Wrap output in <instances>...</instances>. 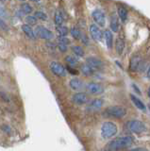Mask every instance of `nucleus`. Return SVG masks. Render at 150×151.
Listing matches in <instances>:
<instances>
[{
    "instance_id": "f257e3e1",
    "label": "nucleus",
    "mask_w": 150,
    "mask_h": 151,
    "mask_svg": "<svg viewBox=\"0 0 150 151\" xmlns=\"http://www.w3.org/2000/svg\"><path fill=\"white\" fill-rule=\"evenodd\" d=\"M133 143V138L130 136H123L111 141L106 146V151H118L130 146Z\"/></svg>"
},
{
    "instance_id": "f03ea898",
    "label": "nucleus",
    "mask_w": 150,
    "mask_h": 151,
    "mask_svg": "<svg viewBox=\"0 0 150 151\" xmlns=\"http://www.w3.org/2000/svg\"><path fill=\"white\" fill-rule=\"evenodd\" d=\"M117 126L112 122H104L101 127V135L103 138L109 139L117 133Z\"/></svg>"
},
{
    "instance_id": "7ed1b4c3",
    "label": "nucleus",
    "mask_w": 150,
    "mask_h": 151,
    "mask_svg": "<svg viewBox=\"0 0 150 151\" xmlns=\"http://www.w3.org/2000/svg\"><path fill=\"white\" fill-rule=\"evenodd\" d=\"M105 113L111 118H123L126 114V109L123 106H111L105 110Z\"/></svg>"
},
{
    "instance_id": "20e7f679",
    "label": "nucleus",
    "mask_w": 150,
    "mask_h": 151,
    "mask_svg": "<svg viewBox=\"0 0 150 151\" xmlns=\"http://www.w3.org/2000/svg\"><path fill=\"white\" fill-rule=\"evenodd\" d=\"M128 127L131 132H133V133H136V134L143 133V132L146 129L145 125L143 122H141L139 120H132V121L128 122Z\"/></svg>"
},
{
    "instance_id": "39448f33",
    "label": "nucleus",
    "mask_w": 150,
    "mask_h": 151,
    "mask_svg": "<svg viewBox=\"0 0 150 151\" xmlns=\"http://www.w3.org/2000/svg\"><path fill=\"white\" fill-rule=\"evenodd\" d=\"M36 37H39L44 40H51L54 37L52 31H50L48 28H46L43 26H38L35 29Z\"/></svg>"
},
{
    "instance_id": "423d86ee",
    "label": "nucleus",
    "mask_w": 150,
    "mask_h": 151,
    "mask_svg": "<svg viewBox=\"0 0 150 151\" xmlns=\"http://www.w3.org/2000/svg\"><path fill=\"white\" fill-rule=\"evenodd\" d=\"M49 68L51 72L57 77H65L66 76V70L62 64L57 63V61H52L49 65Z\"/></svg>"
},
{
    "instance_id": "0eeeda50",
    "label": "nucleus",
    "mask_w": 150,
    "mask_h": 151,
    "mask_svg": "<svg viewBox=\"0 0 150 151\" xmlns=\"http://www.w3.org/2000/svg\"><path fill=\"white\" fill-rule=\"evenodd\" d=\"M92 16L97 25H99L100 27L105 26V22H106L105 15L100 9H95V11L92 12Z\"/></svg>"
},
{
    "instance_id": "6e6552de",
    "label": "nucleus",
    "mask_w": 150,
    "mask_h": 151,
    "mask_svg": "<svg viewBox=\"0 0 150 151\" xmlns=\"http://www.w3.org/2000/svg\"><path fill=\"white\" fill-rule=\"evenodd\" d=\"M87 90L88 92L91 94H101L104 92V89H103L102 85L99 83H95V82H90L87 85Z\"/></svg>"
},
{
    "instance_id": "1a4fd4ad",
    "label": "nucleus",
    "mask_w": 150,
    "mask_h": 151,
    "mask_svg": "<svg viewBox=\"0 0 150 151\" xmlns=\"http://www.w3.org/2000/svg\"><path fill=\"white\" fill-rule=\"evenodd\" d=\"M86 64L90 66L92 69H101L103 67V63L100 59L95 58V57H89L86 60Z\"/></svg>"
},
{
    "instance_id": "9d476101",
    "label": "nucleus",
    "mask_w": 150,
    "mask_h": 151,
    "mask_svg": "<svg viewBox=\"0 0 150 151\" xmlns=\"http://www.w3.org/2000/svg\"><path fill=\"white\" fill-rule=\"evenodd\" d=\"M90 33L92 38L95 41H101L103 38V33L101 31V29L99 28V27L93 24V25L90 26Z\"/></svg>"
},
{
    "instance_id": "9b49d317",
    "label": "nucleus",
    "mask_w": 150,
    "mask_h": 151,
    "mask_svg": "<svg viewBox=\"0 0 150 151\" xmlns=\"http://www.w3.org/2000/svg\"><path fill=\"white\" fill-rule=\"evenodd\" d=\"M72 101L77 105H83L88 102V96L84 93H77L72 96Z\"/></svg>"
},
{
    "instance_id": "f8f14e48",
    "label": "nucleus",
    "mask_w": 150,
    "mask_h": 151,
    "mask_svg": "<svg viewBox=\"0 0 150 151\" xmlns=\"http://www.w3.org/2000/svg\"><path fill=\"white\" fill-rule=\"evenodd\" d=\"M141 63H142V60L139 56H134L131 58L130 60V63H129V69L132 71V72H135L137 71L140 67H141Z\"/></svg>"
},
{
    "instance_id": "ddd939ff",
    "label": "nucleus",
    "mask_w": 150,
    "mask_h": 151,
    "mask_svg": "<svg viewBox=\"0 0 150 151\" xmlns=\"http://www.w3.org/2000/svg\"><path fill=\"white\" fill-rule=\"evenodd\" d=\"M69 86L71 87V89L74 90V91H78V90H81L83 88V82L81 79L75 78L70 80Z\"/></svg>"
},
{
    "instance_id": "4468645a",
    "label": "nucleus",
    "mask_w": 150,
    "mask_h": 151,
    "mask_svg": "<svg viewBox=\"0 0 150 151\" xmlns=\"http://www.w3.org/2000/svg\"><path fill=\"white\" fill-rule=\"evenodd\" d=\"M21 28H22L23 32H24L25 34L29 38V39H32V40H35L36 39L35 31L32 29L30 26H29L27 24H26V25H22Z\"/></svg>"
},
{
    "instance_id": "2eb2a0df",
    "label": "nucleus",
    "mask_w": 150,
    "mask_h": 151,
    "mask_svg": "<svg viewBox=\"0 0 150 151\" xmlns=\"http://www.w3.org/2000/svg\"><path fill=\"white\" fill-rule=\"evenodd\" d=\"M104 37L108 48L111 49L112 47V45H113V34H112V32L110 29H107L104 32Z\"/></svg>"
},
{
    "instance_id": "dca6fc26",
    "label": "nucleus",
    "mask_w": 150,
    "mask_h": 151,
    "mask_svg": "<svg viewBox=\"0 0 150 151\" xmlns=\"http://www.w3.org/2000/svg\"><path fill=\"white\" fill-rule=\"evenodd\" d=\"M115 49H116V52L119 55H121L122 53H123V51L125 49V41H124L123 38L118 37L116 39V42H115Z\"/></svg>"
},
{
    "instance_id": "f3484780",
    "label": "nucleus",
    "mask_w": 150,
    "mask_h": 151,
    "mask_svg": "<svg viewBox=\"0 0 150 151\" xmlns=\"http://www.w3.org/2000/svg\"><path fill=\"white\" fill-rule=\"evenodd\" d=\"M130 99H131V101L133 102V104L135 105L136 108H138L139 110H141V111H145V105L143 103V101L140 100L137 96H135L134 94L131 93L130 94Z\"/></svg>"
},
{
    "instance_id": "a211bd4d",
    "label": "nucleus",
    "mask_w": 150,
    "mask_h": 151,
    "mask_svg": "<svg viewBox=\"0 0 150 151\" xmlns=\"http://www.w3.org/2000/svg\"><path fill=\"white\" fill-rule=\"evenodd\" d=\"M110 27L113 32H117L119 29V24H118V19L115 14H112L111 16V23H110Z\"/></svg>"
},
{
    "instance_id": "6ab92c4d",
    "label": "nucleus",
    "mask_w": 150,
    "mask_h": 151,
    "mask_svg": "<svg viewBox=\"0 0 150 151\" xmlns=\"http://www.w3.org/2000/svg\"><path fill=\"white\" fill-rule=\"evenodd\" d=\"M54 20H55V24L57 27H60L62 25L63 23V15L60 11H57L55 13V17H54Z\"/></svg>"
},
{
    "instance_id": "aec40b11",
    "label": "nucleus",
    "mask_w": 150,
    "mask_h": 151,
    "mask_svg": "<svg viewBox=\"0 0 150 151\" xmlns=\"http://www.w3.org/2000/svg\"><path fill=\"white\" fill-rule=\"evenodd\" d=\"M103 100L100 98H96V99H93V100L90 103V108L93 109V110H98L103 106Z\"/></svg>"
},
{
    "instance_id": "412c9836",
    "label": "nucleus",
    "mask_w": 150,
    "mask_h": 151,
    "mask_svg": "<svg viewBox=\"0 0 150 151\" xmlns=\"http://www.w3.org/2000/svg\"><path fill=\"white\" fill-rule=\"evenodd\" d=\"M118 16L122 22H126L128 19V11L125 8H118Z\"/></svg>"
},
{
    "instance_id": "4be33fe9",
    "label": "nucleus",
    "mask_w": 150,
    "mask_h": 151,
    "mask_svg": "<svg viewBox=\"0 0 150 151\" xmlns=\"http://www.w3.org/2000/svg\"><path fill=\"white\" fill-rule=\"evenodd\" d=\"M81 72L86 76V77H90V76H92L93 74V72H95V70L92 69L90 66H88L87 64L85 65H82L81 66Z\"/></svg>"
},
{
    "instance_id": "5701e85b",
    "label": "nucleus",
    "mask_w": 150,
    "mask_h": 151,
    "mask_svg": "<svg viewBox=\"0 0 150 151\" xmlns=\"http://www.w3.org/2000/svg\"><path fill=\"white\" fill-rule=\"evenodd\" d=\"M70 33H71V35H72V37L74 38V39L79 40L82 37L81 36V32L78 27H72L71 30H70Z\"/></svg>"
},
{
    "instance_id": "b1692460",
    "label": "nucleus",
    "mask_w": 150,
    "mask_h": 151,
    "mask_svg": "<svg viewBox=\"0 0 150 151\" xmlns=\"http://www.w3.org/2000/svg\"><path fill=\"white\" fill-rule=\"evenodd\" d=\"M72 51L74 52V54L77 55L78 57H83L84 56V50L81 46H78V45L72 46Z\"/></svg>"
},
{
    "instance_id": "393cba45",
    "label": "nucleus",
    "mask_w": 150,
    "mask_h": 151,
    "mask_svg": "<svg viewBox=\"0 0 150 151\" xmlns=\"http://www.w3.org/2000/svg\"><path fill=\"white\" fill-rule=\"evenodd\" d=\"M57 31L59 33L60 37H65L67 34H68V28L64 26H60V27H57Z\"/></svg>"
},
{
    "instance_id": "a878e982",
    "label": "nucleus",
    "mask_w": 150,
    "mask_h": 151,
    "mask_svg": "<svg viewBox=\"0 0 150 151\" xmlns=\"http://www.w3.org/2000/svg\"><path fill=\"white\" fill-rule=\"evenodd\" d=\"M21 11L24 12V14H30L32 12V7L29 4L24 3L21 5Z\"/></svg>"
},
{
    "instance_id": "bb28decb",
    "label": "nucleus",
    "mask_w": 150,
    "mask_h": 151,
    "mask_svg": "<svg viewBox=\"0 0 150 151\" xmlns=\"http://www.w3.org/2000/svg\"><path fill=\"white\" fill-rule=\"evenodd\" d=\"M26 22L27 23V25H35L37 23V18L35 16H32V15H29L27 16L26 18Z\"/></svg>"
},
{
    "instance_id": "cd10ccee",
    "label": "nucleus",
    "mask_w": 150,
    "mask_h": 151,
    "mask_svg": "<svg viewBox=\"0 0 150 151\" xmlns=\"http://www.w3.org/2000/svg\"><path fill=\"white\" fill-rule=\"evenodd\" d=\"M65 60H66L70 65H74L78 63V59L76 57H73V56H67L66 58H65Z\"/></svg>"
},
{
    "instance_id": "c85d7f7f",
    "label": "nucleus",
    "mask_w": 150,
    "mask_h": 151,
    "mask_svg": "<svg viewBox=\"0 0 150 151\" xmlns=\"http://www.w3.org/2000/svg\"><path fill=\"white\" fill-rule=\"evenodd\" d=\"M34 16L37 19H40V20H46V19H47V15L43 12H36Z\"/></svg>"
},
{
    "instance_id": "c756f323",
    "label": "nucleus",
    "mask_w": 150,
    "mask_h": 151,
    "mask_svg": "<svg viewBox=\"0 0 150 151\" xmlns=\"http://www.w3.org/2000/svg\"><path fill=\"white\" fill-rule=\"evenodd\" d=\"M58 41H59V44H63L65 45H67L70 44V40L66 37H59Z\"/></svg>"
},
{
    "instance_id": "7c9ffc66",
    "label": "nucleus",
    "mask_w": 150,
    "mask_h": 151,
    "mask_svg": "<svg viewBox=\"0 0 150 151\" xmlns=\"http://www.w3.org/2000/svg\"><path fill=\"white\" fill-rule=\"evenodd\" d=\"M8 17V13L6 12V9H4L3 7H0V18H7Z\"/></svg>"
},
{
    "instance_id": "2f4dec72",
    "label": "nucleus",
    "mask_w": 150,
    "mask_h": 151,
    "mask_svg": "<svg viewBox=\"0 0 150 151\" xmlns=\"http://www.w3.org/2000/svg\"><path fill=\"white\" fill-rule=\"evenodd\" d=\"M0 29L2 30H8V26L6 25V23L4 22L3 19L0 18Z\"/></svg>"
},
{
    "instance_id": "473e14b6",
    "label": "nucleus",
    "mask_w": 150,
    "mask_h": 151,
    "mask_svg": "<svg viewBox=\"0 0 150 151\" xmlns=\"http://www.w3.org/2000/svg\"><path fill=\"white\" fill-rule=\"evenodd\" d=\"M58 48L60 52H62V53H64V52L67 51V45H65L63 44H59L58 45Z\"/></svg>"
},
{
    "instance_id": "72a5a7b5",
    "label": "nucleus",
    "mask_w": 150,
    "mask_h": 151,
    "mask_svg": "<svg viewBox=\"0 0 150 151\" xmlns=\"http://www.w3.org/2000/svg\"><path fill=\"white\" fill-rule=\"evenodd\" d=\"M67 71L68 72L71 74V75H73V76H76V75H78V71L77 70H75V69H73L72 67H70V66H68L67 67Z\"/></svg>"
},
{
    "instance_id": "f704fd0d",
    "label": "nucleus",
    "mask_w": 150,
    "mask_h": 151,
    "mask_svg": "<svg viewBox=\"0 0 150 151\" xmlns=\"http://www.w3.org/2000/svg\"><path fill=\"white\" fill-rule=\"evenodd\" d=\"M128 151H148L146 148L144 147H137V148H133V149H130Z\"/></svg>"
},
{
    "instance_id": "c9c22d12",
    "label": "nucleus",
    "mask_w": 150,
    "mask_h": 151,
    "mask_svg": "<svg viewBox=\"0 0 150 151\" xmlns=\"http://www.w3.org/2000/svg\"><path fill=\"white\" fill-rule=\"evenodd\" d=\"M82 42L84 45H87L88 44V38H87V36H82Z\"/></svg>"
},
{
    "instance_id": "e433bc0d",
    "label": "nucleus",
    "mask_w": 150,
    "mask_h": 151,
    "mask_svg": "<svg viewBox=\"0 0 150 151\" xmlns=\"http://www.w3.org/2000/svg\"><path fill=\"white\" fill-rule=\"evenodd\" d=\"M132 88L134 89V91L135 92H137L139 94H141V91H140V90H139V88L137 87V86H136V85L135 84H132Z\"/></svg>"
},
{
    "instance_id": "4c0bfd02",
    "label": "nucleus",
    "mask_w": 150,
    "mask_h": 151,
    "mask_svg": "<svg viewBox=\"0 0 150 151\" xmlns=\"http://www.w3.org/2000/svg\"><path fill=\"white\" fill-rule=\"evenodd\" d=\"M147 77L150 78V66H149V68H148V70H147Z\"/></svg>"
},
{
    "instance_id": "58836bf2",
    "label": "nucleus",
    "mask_w": 150,
    "mask_h": 151,
    "mask_svg": "<svg viewBox=\"0 0 150 151\" xmlns=\"http://www.w3.org/2000/svg\"><path fill=\"white\" fill-rule=\"evenodd\" d=\"M147 94H148V97L150 98V87H149V89H148V91H147Z\"/></svg>"
},
{
    "instance_id": "ea45409f",
    "label": "nucleus",
    "mask_w": 150,
    "mask_h": 151,
    "mask_svg": "<svg viewBox=\"0 0 150 151\" xmlns=\"http://www.w3.org/2000/svg\"><path fill=\"white\" fill-rule=\"evenodd\" d=\"M149 110H150V107H149Z\"/></svg>"
}]
</instances>
